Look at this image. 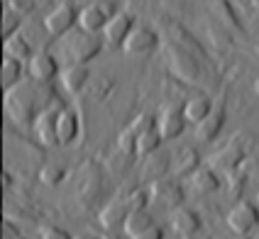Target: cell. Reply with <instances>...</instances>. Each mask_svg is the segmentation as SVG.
<instances>
[{"mask_svg":"<svg viewBox=\"0 0 259 239\" xmlns=\"http://www.w3.org/2000/svg\"><path fill=\"white\" fill-rule=\"evenodd\" d=\"M254 239H259V229H257V237H254Z\"/></svg>","mask_w":259,"mask_h":239,"instance_id":"obj_38","label":"cell"},{"mask_svg":"<svg viewBox=\"0 0 259 239\" xmlns=\"http://www.w3.org/2000/svg\"><path fill=\"white\" fill-rule=\"evenodd\" d=\"M61 52L66 59V66H86L103 52V42L96 34L78 29L61 39Z\"/></svg>","mask_w":259,"mask_h":239,"instance_id":"obj_1","label":"cell"},{"mask_svg":"<svg viewBox=\"0 0 259 239\" xmlns=\"http://www.w3.org/2000/svg\"><path fill=\"white\" fill-rule=\"evenodd\" d=\"M254 93H257V95H259V78H257V81H254Z\"/></svg>","mask_w":259,"mask_h":239,"instance_id":"obj_37","label":"cell"},{"mask_svg":"<svg viewBox=\"0 0 259 239\" xmlns=\"http://www.w3.org/2000/svg\"><path fill=\"white\" fill-rule=\"evenodd\" d=\"M149 198L152 200H159L161 205H166V208H184L181 203H184V190H181V185L176 181H166V178H161V181H154L149 185Z\"/></svg>","mask_w":259,"mask_h":239,"instance_id":"obj_14","label":"cell"},{"mask_svg":"<svg viewBox=\"0 0 259 239\" xmlns=\"http://www.w3.org/2000/svg\"><path fill=\"white\" fill-rule=\"evenodd\" d=\"M59 115H61V108H59V105H47L42 113L37 115L34 125H32L34 137H37L39 144H44V147H59V132H57Z\"/></svg>","mask_w":259,"mask_h":239,"instance_id":"obj_6","label":"cell"},{"mask_svg":"<svg viewBox=\"0 0 259 239\" xmlns=\"http://www.w3.org/2000/svg\"><path fill=\"white\" fill-rule=\"evenodd\" d=\"M225 117H228V113H225V105H223V103H218L215 108H213V113L208 115L201 125H196V129H193V137H196V141H201V144H210V141H215V137L223 132Z\"/></svg>","mask_w":259,"mask_h":239,"instance_id":"obj_11","label":"cell"},{"mask_svg":"<svg viewBox=\"0 0 259 239\" xmlns=\"http://www.w3.org/2000/svg\"><path fill=\"white\" fill-rule=\"evenodd\" d=\"M120 13L117 10L115 3H110V0H98V3H91L86 8H81V17H78V27L83 29V32H91V34H96V32H101L105 29V25Z\"/></svg>","mask_w":259,"mask_h":239,"instance_id":"obj_5","label":"cell"},{"mask_svg":"<svg viewBox=\"0 0 259 239\" xmlns=\"http://www.w3.org/2000/svg\"><path fill=\"white\" fill-rule=\"evenodd\" d=\"M103 239H130V237L125 234V232H108Z\"/></svg>","mask_w":259,"mask_h":239,"instance_id":"obj_34","label":"cell"},{"mask_svg":"<svg viewBox=\"0 0 259 239\" xmlns=\"http://www.w3.org/2000/svg\"><path fill=\"white\" fill-rule=\"evenodd\" d=\"M257 205H259V196H257Z\"/></svg>","mask_w":259,"mask_h":239,"instance_id":"obj_40","label":"cell"},{"mask_svg":"<svg viewBox=\"0 0 259 239\" xmlns=\"http://www.w3.org/2000/svg\"><path fill=\"white\" fill-rule=\"evenodd\" d=\"M137 239H164V229H161L159 225H154V227H149L144 234H140Z\"/></svg>","mask_w":259,"mask_h":239,"instance_id":"obj_33","label":"cell"},{"mask_svg":"<svg viewBox=\"0 0 259 239\" xmlns=\"http://www.w3.org/2000/svg\"><path fill=\"white\" fill-rule=\"evenodd\" d=\"M154 127H157V117H154V115H152V113H140L135 120H132V122H130L127 129L135 134V137H137V139H140L144 132H149V129H154Z\"/></svg>","mask_w":259,"mask_h":239,"instance_id":"obj_26","label":"cell"},{"mask_svg":"<svg viewBox=\"0 0 259 239\" xmlns=\"http://www.w3.org/2000/svg\"><path fill=\"white\" fill-rule=\"evenodd\" d=\"M191 185L196 188V193H203V196H205V193H215V190H220L223 181H220V176H218L213 169L201 166V169L191 176Z\"/></svg>","mask_w":259,"mask_h":239,"instance_id":"obj_22","label":"cell"},{"mask_svg":"<svg viewBox=\"0 0 259 239\" xmlns=\"http://www.w3.org/2000/svg\"><path fill=\"white\" fill-rule=\"evenodd\" d=\"M125 200H127L130 210H132V212H140V210H144V208H147V203H149L152 198H149V190L137 188V190L127 193V196H125Z\"/></svg>","mask_w":259,"mask_h":239,"instance_id":"obj_28","label":"cell"},{"mask_svg":"<svg viewBox=\"0 0 259 239\" xmlns=\"http://www.w3.org/2000/svg\"><path fill=\"white\" fill-rule=\"evenodd\" d=\"M3 52H5V57H13V59H17V61H22V64H29V59L37 54V52L32 49V44H29L20 32H17L15 37L3 42Z\"/></svg>","mask_w":259,"mask_h":239,"instance_id":"obj_21","label":"cell"},{"mask_svg":"<svg viewBox=\"0 0 259 239\" xmlns=\"http://www.w3.org/2000/svg\"><path fill=\"white\" fill-rule=\"evenodd\" d=\"M25 71H27V64H22L13 57H3V88L10 93L17 85H22Z\"/></svg>","mask_w":259,"mask_h":239,"instance_id":"obj_20","label":"cell"},{"mask_svg":"<svg viewBox=\"0 0 259 239\" xmlns=\"http://www.w3.org/2000/svg\"><path fill=\"white\" fill-rule=\"evenodd\" d=\"M203 227V217L198 210H191V208H179L171 212V229L181 237H191L196 232H201Z\"/></svg>","mask_w":259,"mask_h":239,"instance_id":"obj_15","label":"cell"},{"mask_svg":"<svg viewBox=\"0 0 259 239\" xmlns=\"http://www.w3.org/2000/svg\"><path fill=\"white\" fill-rule=\"evenodd\" d=\"M5 105H8V115L13 117L17 125H34L37 115L42 113V103H37V93L29 85H17L5 95Z\"/></svg>","mask_w":259,"mask_h":239,"instance_id":"obj_2","label":"cell"},{"mask_svg":"<svg viewBox=\"0 0 259 239\" xmlns=\"http://www.w3.org/2000/svg\"><path fill=\"white\" fill-rule=\"evenodd\" d=\"M117 147H120L125 154L137 156V137H135L130 129H122V134L117 137Z\"/></svg>","mask_w":259,"mask_h":239,"instance_id":"obj_29","label":"cell"},{"mask_svg":"<svg viewBox=\"0 0 259 239\" xmlns=\"http://www.w3.org/2000/svg\"><path fill=\"white\" fill-rule=\"evenodd\" d=\"M73 239H103V237H98V234H93V232H81V234H76Z\"/></svg>","mask_w":259,"mask_h":239,"instance_id":"obj_35","label":"cell"},{"mask_svg":"<svg viewBox=\"0 0 259 239\" xmlns=\"http://www.w3.org/2000/svg\"><path fill=\"white\" fill-rule=\"evenodd\" d=\"M213 100L208 98V95H193V98H188L184 103V113H186V120L188 125H201L203 120L208 117V115L213 113Z\"/></svg>","mask_w":259,"mask_h":239,"instance_id":"obj_19","label":"cell"},{"mask_svg":"<svg viewBox=\"0 0 259 239\" xmlns=\"http://www.w3.org/2000/svg\"><path fill=\"white\" fill-rule=\"evenodd\" d=\"M8 5L13 8L15 13L20 15V17H25V15H29V13H34V3L32 0H8Z\"/></svg>","mask_w":259,"mask_h":239,"instance_id":"obj_30","label":"cell"},{"mask_svg":"<svg viewBox=\"0 0 259 239\" xmlns=\"http://www.w3.org/2000/svg\"><path fill=\"white\" fill-rule=\"evenodd\" d=\"M78 17H81V10L69 3V0H64V3H59L57 8H52V13H47L44 17V29L49 32V34H54V37H66V34H71L73 27L78 25Z\"/></svg>","mask_w":259,"mask_h":239,"instance_id":"obj_4","label":"cell"},{"mask_svg":"<svg viewBox=\"0 0 259 239\" xmlns=\"http://www.w3.org/2000/svg\"><path fill=\"white\" fill-rule=\"evenodd\" d=\"M64 178H66V169L59 166V164H47V166H42V171H39V181H42L44 185H59Z\"/></svg>","mask_w":259,"mask_h":239,"instance_id":"obj_27","label":"cell"},{"mask_svg":"<svg viewBox=\"0 0 259 239\" xmlns=\"http://www.w3.org/2000/svg\"><path fill=\"white\" fill-rule=\"evenodd\" d=\"M57 132H59V147H71L73 141L78 139V134H81V117H78V113L73 108H64L61 110Z\"/></svg>","mask_w":259,"mask_h":239,"instance_id":"obj_16","label":"cell"},{"mask_svg":"<svg viewBox=\"0 0 259 239\" xmlns=\"http://www.w3.org/2000/svg\"><path fill=\"white\" fill-rule=\"evenodd\" d=\"M91 81V69L88 66H64L61 69V85L69 93H81Z\"/></svg>","mask_w":259,"mask_h":239,"instance_id":"obj_18","label":"cell"},{"mask_svg":"<svg viewBox=\"0 0 259 239\" xmlns=\"http://www.w3.org/2000/svg\"><path fill=\"white\" fill-rule=\"evenodd\" d=\"M242 173L247 178H257L259 181V156H247V161L242 164Z\"/></svg>","mask_w":259,"mask_h":239,"instance_id":"obj_31","label":"cell"},{"mask_svg":"<svg viewBox=\"0 0 259 239\" xmlns=\"http://www.w3.org/2000/svg\"><path fill=\"white\" fill-rule=\"evenodd\" d=\"M247 161V152L245 147L240 144V141L232 139L225 149H220L213 159H210V164L215 166V169L220 171H228V173H232V171H240L242 169V164Z\"/></svg>","mask_w":259,"mask_h":239,"instance_id":"obj_13","label":"cell"},{"mask_svg":"<svg viewBox=\"0 0 259 239\" xmlns=\"http://www.w3.org/2000/svg\"><path fill=\"white\" fill-rule=\"evenodd\" d=\"M20 25H22V17L5 3V5H3V37H5V39L15 37V34L20 32Z\"/></svg>","mask_w":259,"mask_h":239,"instance_id":"obj_25","label":"cell"},{"mask_svg":"<svg viewBox=\"0 0 259 239\" xmlns=\"http://www.w3.org/2000/svg\"><path fill=\"white\" fill-rule=\"evenodd\" d=\"M42 239H73V237L61 227H47L42 232Z\"/></svg>","mask_w":259,"mask_h":239,"instance_id":"obj_32","label":"cell"},{"mask_svg":"<svg viewBox=\"0 0 259 239\" xmlns=\"http://www.w3.org/2000/svg\"><path fill=\"white\" fill-rule=\"evenodd\" d=\"M132 215L130 210L127 200L125 198H117L113 203H108L105 208L101 210V225L103 229H108V232H117V229H125V222H127V217Z\"/></svg>","mask_w":259,"mask_h":239,"instance_id":"obj_12","label":"cell"},{"mask_svg":"<svg viewBox=\"0 0 259 239\" xmlns=\"http://www.w3.org/2000/svg\"><path fill=\"white\" fill-rule=\"evenodd\" d=\"M161 144H164V137H161V132H159L157 127H154V129L144 132L142 137L137 139V156H142V159H149L152 154L161 152Z\"/></svg>","mask_w":259,"mask_h":239,"instance_id":"obj_24","label":"cell"},{"mask_svg":"<svg viewBox=\"0 0 259 239\" xmlns=\"http://www.w3.org/2000/svg\"><path fill=\"white\" fill-rule=\"evenodd\" d=\"M157 222H154V217L149 215L147 210H140V212H132L127 217V222H125V234H127L130 239H137L140 234H144L149 227H154Z\"/></svg>","mask_w":259,"mask_h":239,"instance_id":"obj_23","label":"cell"},{"mask_svg":"<svg viewBox=\"0 0 259 239\" xmlns=\"http://www.w3.org/2000/svg\"><path fill=\"white\" fill-rule=\"evenodd\" d=\"M17 239H27V237H17Z\"/></svg>","mask_w":259,"mask_h":239,"instance_id":"obj_39","label":"cell"},{"mask_svg":"<svg viewBox=\"0 0 259 239\" xmlns=\"http://www.w3.org/2000/svg\"><path fill=\"white\" fill-rule=\"evenodd\" d=\"M232 234L237 237H249L254 229H259V205L252 200H240L235 203L225 217Z\"/></svg>","mask_w":259,"mask_h":239,"instance_id":"obj_3","label":"cell"},{"mask_svg":"<svg viewBox=\"0 0 259 239\" xmlns=\"http://www.w3.org/2000/svg\"><path fill=\"white\" fill-rule=\"evenodd\" d=\"M159 46V34L157 29H152L149 25H137L135 32L130 34V39L125 42L122 52L127 57H147Z\"/></svg>","mask_w":259,"mask_h":239,"instance_id":"obj_7","label":"cell"},{"mask_svg":"<svg viewBox=\"0 0 259 239\" xmlns=\"http://www.w3.org/2000/svg\"><path fill=\"white\" fill-rule=\"evenodd\" d=\"M59 59L52 52H37L34 57L29 59L27 73L34 83H49L59 76Z\"/></svg>","mask_w":259,"mask_h":239,"instance_id":"obj_9","label":"cell"},{"mask_svg":"<svg viewBox=\"0 0 259 239\" xmlns=\"http://www.w3.org/2000/svg\"><path fill=\"white\" fill-rule=\"evenodd\" d=\"M198 169H201V156H198V152H196V149H191V147L181 149V152H179V156L171 161V173L176 176V178L193 176Z\"/></svg>","mask_w":259,"mask_h":239,"instance_id":"obj_17","label":"cell"},{"mask_svg":"<svg viewBox=\"0 0 259 239\" xmlns=\"http://www.w3.org/2000/svg\"><path fill=\"white\" fill-rule=\"evenodd\" d=\"M186 125H188V120H186V113H184V105H174L171 103V105H166L157 117V129L161 132L164 141L181 137Z\"/></svg>","mask_w":259,"mask_h":239,"instance_id":"obj_8","label":"cell"},{"mask_svg":"<svg viewBox=\"0 0 259 239\" xmlns=\"http://www.w3.org/2000/svg\"><path fill=\"white\" fill-rule=\"evenodd\" d=\"M135 27H137V22H135V17L130 13H120L105 25V29H103V39L108 44H113V46H125V42L130 39V34L135 32Z\"/></svg>","mask_w":259,"mask_h":239,"instance_id":"obj_10","label":"cell"},{"mask_svg":"<svg viewBox=\"0 0 259 239\" xmlns=\"http://www.w3.org/2000/svg\"><path fill=\"white\" fill-rule=\"evenodd\" d=\"M5 188H13V176L5 171Z\"/></svg>","mask_w":259,"mask_h":239,"instance_id":"obj_36","label":"cell"}]
</instances>
